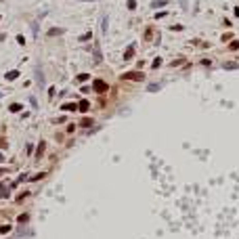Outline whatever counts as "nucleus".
Returning <instances> with one entry per match:
<instances>
[{"label":"nucleus","instance_id":"1","mask_svg":"<svg viewBox=\"0 0 239 239\" xmlns=\"http://www.w3.org/2000/svg\"><path fill=\"white\" fill-rule=\"evenodd\" d=\"M92 90L99 92V94H105V92H109V84L103 82L101 78H94V80H92Z\"/></svg>","mask_w":239,"mask_h":239},{"label":"nucleus","instance_id":"2","mask_svg":"<svg viewBox=\"0 0 239 239\" xmlns=\"http://www.w3.org/2000/svg\"><path fill=\"white\" fill-rule=\"evenodd\" d=\"M122 78H124V80H132V82H143V80H145V74H143V71H126Z\"/></svg>","mask_w":239,"mask_h":239},{"label":"nucleus","instance_id":"3","mask_svg":"<svg viewBox=\"0 0 239 239\" xmlns=\"http://www.w3.org/2000/svg\"><path fill=\"white\" fill-rule=\"evenodd\" d=\"M11 195V185H8V181H4V183H0V197H8Z\"/></svg>","mask_w":239,"mask_h":239},{"label":"nucleus","instance_id":"4","mask_svg":"<svg viewBox=\"0 0 239 239\" xmlns=\"http://www.w3.org/2000/svg\"><path fill=\"white\" fill-rule=\"evenodd\" d=\"M44 149H46V143L44 141H40V145H38V149H36V160H40V157H42V153H44Z\"/></svg>","mask_w":239,"mask_h":239},{"label":"nucleus","instance_id":"5","mask_svg":"<svg viewBox=\"0 0 239 239\" xmlns=\"http://www.w3.org/2000/svg\"><path fill=\"white\" fill-rule=\"evenodd\" d=\"M8 80V82H13V80H17L19 78V69H11V71H7V76H4Z\"/></svg>","mask_w":239,"mask_h":239},{"label":"nucleus","instance_id":"6","mask_svg":"<svg viewBox=\"0 0 239 239\" xmlns=\"http://www.w3.org/2000/svg\"><path fill=\"white\" fill-rule=\"evenodd\" d=\"M88 109H90V103H88V101H80V103H78V111H88Z\"/></svg>","mask_w":239,"mask_h":239},{"label":"nucleus","instance_id":"7","mask_svg":"<svg viewBox=\"0 0 239 239\" xmlns=\"http://www.w3.org/2000/svg\"><path fill=\"white\" fill-rule=\"evenodd\" d=\"M23 109V105H19V103H11V105H8V111L11 113H19Z\"/></svg>","mask_w":239,"mask_h":239},{"label":"nucleus","instance_id":"8","mask_svg":"<svg viewBox=\"0 0 239 239\" xmlns=\"http://www.w3.org/2000/svg\"><path fill=\"white\" fill-rule=\"evenodd\" d=\"M61 109H63V111H76L78 105H76V103H63V105H61Z\"/></svg>","mask_w":239,"mask_h":239},{"label":"nucleus","instance_id":"9","mask_svg":"<svg viewBox=\"0 0 239 239\" xmlns=\"http://www.w3.org/2000/svg\"><path fill=\"white\" fill-rule=\"evenodd\" d=\"M168 4V0H155V2H151V8H162Z\"/></svg>","mask_w":239,"mask_h":239},{"label":"nucleus","instance_id":"10","mask_svg":"<svg viewBox=\"0 0 239 239\" xmlns=\"http://www.w3.org/2000/svg\"><path fill=\"white\" fill-rule=\"evenodd\" d=\"M132 55H134V44H130V46L126 48V53H124V59L128 61V59H132Z\"/></svg>","mask_w":239,"mask_h":239},{"label":"nucleus","instance_id":"11","mask_svg":"<svg viewBox=\"0 0 239 239\" xmlns=\"http://www.w3.org/2000/svg\"><path fill=\"white\" fill-rule=\"evenodd\" d=\"M101 32L107 34V15H103V19H101Z\"/></svg>","mask_w":239,"mask_h":239},{"label":"nucleus","instance_id":"12","mask_svg":"<svg viewBox=\"0 0 239 239\" xmlns=\"http://www.w3.org/2000/svg\"><path fill=\"white\" fill-rule=\"evenodd\" d=\"M160 88H162V84H160V82H153V84H149L147 90L149 92H155V90H160Z\"/></svg>","mask_w":239,"mask_h":239},{"label":"nucleus","instance_id":"13","mask_svg":"<svg viewBox=\"0 0 239 239\" xmlns=\"http://www.w3.org/2000/svg\"><path fill=\"white\" fill-rule=\"evenodd\" d=\"M63 34V29H59V28H53V29H48V36L53 38V36H61Z\"/></svg>","mask_w":239,"mask_h":239},{"label":"nucleus","instance_id":"14","mask_svg":"<svg viewBox=\"0 0 239 239\" xmlns=\"http://www.w3.org/2000/svg\"><path fill=\"white\" fill-rule=\"evenodd\" d=\"M94 57H97V59H94V63H101V50H99V42L94 44Z\"/></svg>","mask_w":239,"mask_h":239},{"label":"nucleus","instance_id":"15","mask_svg":"<svg viewBox=\"0 0 239 239\" xmlns=\"http://www.w3.org/2000/svg\"><path fill=\"white\" fill-rule=\"evenodd\" d=\"M92 124H94V122H92L90 118H84L82 120V122H80V126H84V128H88V126H92Z\"/></svg>","mask_w":239,"mask_h":239},{"label":"nucleus","instance_id":"16","mask_svg":"<svg viewBox=\"0 0 239 239\" xmlns=\"http://www.w3.org/2000/svg\"><path fill=\"white\" fill-rule=\"evenodd\" d=\"M90 38H92V32H86V34H82L78 40H80V42H84V40H90Z\"/></svg>","mask_w":239,"mask_h":239},{"label":"nucleus","instance_id":"17","mask_svg":"<svg viewBox=\"0 0 239 239\" xmlns=\"http://www.w3.org/2000/svg\"><path fill=\"white\" fill-rule=\"evenodd\" d=\"M126 7H128V11H134L136 8V0H126Z\"/></svg>","mask_w":239,"mask_h":239},{"label":"nucleus","instance_id":"18","mask_svg":"<svg viewBox=\"0 0 239 239\" xmlns=\"http://www.w3.org/2000/svg\"><path fill=\"white\" fill-rule=\"evenodd\" d=\"M222 67H225V69H237V67H239V63H225Z\"/></svg>","mask_w":239,"mask_h":239},{"label":"nucleus","instance_id":"19","mask_svg":"<svg viewBox=\"0 0 239 239\" xmlns=\"http://www.w3.org/2000/svg\"><path fill=\"white\" fill-rule=\"evenodd\" d=\"M160 65H162V57H157V59H155L153 63H151V67H153V69H157Z\"/></svg>","mask_w":239,"mask_h":239},{"label":"nucleus","instance_id":"20","mask_svg":"<svg viewBox=\"0 0 239 239\" xmlns=\"http://www.w3.org/2000/svg\"><path fill=\"white\" fill-rule=\"evenodd\" d=\"M229 48H231V50H239V40H233V42L229 44Z\"/></svg>","mask_w":239,"mask_h":239},{"label":"nucleus","instance_id":"21","mask_svg":"<svg viewBox=\"0 0 239 239\" xmlns=\"http://www.w3.org/2000/svg\"><path fill=\"white\" fill-rule=\"evenodd\" d=\"M44 176H46V172H38V174L32 176V181H40V178H44Z\"/></svg>","mask_w":239,"mask_h":239},{"label":"nucleus","instance_id":"22","mask_svg":"<svg viewBox=\"0 0 239 239\" xmlns=\"http://www.w3.org/2000/svg\"><path fill=\"white\" fill-rule=\"evenodd\" d=\"M88 74H80V76H78V82H86V80H88Z\"/></svg>","mask_w":239,"mask_h":239},{"label":"nucleus","instance_id":"23","mask_svg":"<svg viewBox=\"0 0 239 239\" xmlns=\"http://www.w3.org/2000/svg\"><path fill=\"white\" fill-rule=\"evenodd\" d=\"M17 42L21 44V46H25V38H23V34H19V36H17Z\"/></svg>","mask_w":239,"mask_h":239},{"label":"nucleus","instance_id":"24","mask_svg":"<svg viewBox=\"0 0 239 239\" xmlns=\"http://www.w3.org/2000/svg\"><path fill=\"white\" fill-rule=\"evenodd\" d=\"M166 15H168L166 11H160V13H155V19H162V17H166Z\"/></svg>","mask_w":239,"mask_h":239},{"label":"nucleus","instance_id":"25","mask_svg":"<svg viewBox=\"0 0 239 239\" xmlns=\"http://www.w3.org/2000/svg\"><path fill=\"white\" fill-rule=\"evenodd\" d=\"M28 218H29L28 214H21V216H19V222H28Z\"/></svg>","mask_w":239,"mask_h":239},{"label":"nucleus","instance_id":"26","mask_svg":"<svg viewBox=\"0 0 239 239\" xmlns=\"http://www.w3.org/2000/svg\"><path fill=\"white\" fill-rule=\"evenodd\" d=\"M170 29H172V32H181V29H183V25H172Z\"/></svg>","mask_w":239,"mask_h":239},{"label":"nucleus","instance_id":"27","mask_svg":"<svg viewBox=\"0 0 239 239\" xmlns=\"http://www.w3.org/2000/svg\"><path fill=\"white\" fill-rule=\"evenodd\" d=\"M7 231H11V226H0V233H7Z\"/></svg>","mask_w":239,"mask_h":239},{"label":"nucleus","instance_id":"28","mask_svg":"<svg viewBox=\"0 0 239 239\" xmlns=\"http://www.w3.org/2000/svg\"><path fill=\"white\" fill-rule=\"evenodd\" d=\"M4 38H7V36H4V34H0V42H2V40H4Z\"/></svg>","mask_w":239,"mask_h":239},{"label":"nucleus","instance_id":"29","mask_svg":"<svg viewBox=\"0 0 239 239\" xmlns=\"http://www.w3.org/2000/svg\"><path fill=\"white\" fill-rule=\"evenodd\" d=\"M2 162H4V157H2V153H0V164H2Z\"/></svg>","mask_w":239,"mask_h":239},{"label":"nucleus","instance_id":"30","mask_svg":"<svg viewBox=\"0 0 239 239\" xmlns=\"http://www.w3.org/2000/svg\"><path fill=\"white\" fill-rule=\"evenodd\" d=\"M0 97H2V92H0Z\"/></svg>","mask_w":239,"mask_h":239},{"label":"nucleus","instance_id":"31","mask_svg":"<svg viewBox=\"0 0 239 239\" xmlns=\"http://www.w3.org/2000/svg\"><path fill=\"white\" fill-rule=\"evenodd\" d=\"M0 19H2V17H0Z\"/></svg>","mask_w":239,"mask_h":239}]
</instances>
